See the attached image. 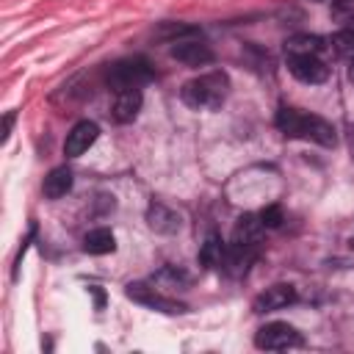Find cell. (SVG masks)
Wrapping results in <instances>:
<instances>
[{
	"instance_id": "obj_21",
	"label": "cell",
	"mask_w": 354,
	"mask_h": 354,
	"mask_svg": "<svg viewBox=\"0 0 354 354\" xmlns=\"http://www.w3.org/2000/svg\"><path fill=\"white\" fill-rule=\"evenodd\" d=\"M260 221H263L268 230L279 227V224H282V210H279V205H268V207H263V210H260Z\"/></svg>"
},
{
	"instance_id": "obj_9",
	"label": "cell",
	"mask_w": 354,
	"mask_h": 354,
	"mask_svg": "<svg viewBox=\"0 0 354 354\" xmlns=\"http://www.w3.org/2000/svg\"><path fill=\"white\" fill-rule=\"evenodd\" d=\"M296 299H299L296 288H293V285L279 282V285L266 288V290L252 301V310H254V313H274V310H282V307L293 304Z\"/></svg>"
},
{
	"instance_id": "obj_11",
	"label": "cell",
	"mask_w": 354,
	"mask_h": 354,
	"mask_svg": "<svg viewBox=\"0 0 354 354\" xmlns=\"http://www.w3.org/2000/svg\"><path fill=\"white\" fill-rule=\"evenodd\" d=\"M138 111H141V88H124V91H116V100H113L111 113H113V119H116L119 124L133 122V119L138 116Z\"/></svg>"
},
{
	"instance_id": "obj_18",
	"label": "cell",
	"mask_w": 354,
	"mask_h": 354,
	"mask_svg": "<svg viewBox=\"0 0 354 354\" xmlns=\"http://www.w3.org/2000/svg\"><path fill=\"white\" fill-rule=\"evenodd\" d=\"M329 47L346 58V61H354V28H340L332 39H329Z\"/></svg>"
},
{
	"instance_id": "obj_13",
	"label": "cell",
	"mask_w": 354,
	"mask_h": 354,
	"mask_svg": "<svg viewBox=\"0 0 354 354\" xmlns=\"http://www.w3.org/2000/svg\"><path fill=\"white\" fill-rule=\"evenodd\" d=\"M324 50H326V41L321 36L296 33V36L285 39V55H321Z\"/></svg>"
},
{
	"instance_id": "obj_17",
	"label": "cell",
	"mask_w": 354,
	"mask_h": 354,
	"mask_svg": "<svg viewBox=\"0 0 354 354\" xmlns=\"http://www.w3.org/2000/svg\"><path fill=\"white\" fill-rule=\"evenodd\" d=\"M224 249H227V243H221L218 235H207V241L202 243V252H199V263H202L205 268H216V266L221 268Z\"/></svg>"
},
{
	"instance_id": "obj_1",
	"label": "cell",
	"mask_w": 354,
	"mask_h": 354,
	"mask_svg": "<svg viewBox=\"0 0 354 354\" xmlns=\"http://www.w3.org/2000/svg\"><path fill=\"white\" fill-rule=\"evenodd\" d=\"M277 127L288 136V138H301V141H313L321 147H335V127L307 111L299 108H279L277 111Z\"/></svg>"
},
{
	"instance_id": "obj_3",
	"label": "cell",
	"mask_w": 354,
	"mask_h": 354,
	"mask_svg": "<svg viewBox=\"0 0 354 354\" xmlns=\"http://www.w3.org/2000/svg\"><path fill=\"white\" fill-rule=\"evenodd\" d=\"M152 80V66L144 58H127V61H116L108 69V86L111 91H124V88H141L144 83Z\"/></svg>"
},
{
	"instance_id": "obj_15",
	"label": "cell",
	"mask_w": 354,
	"mask_h": 354,
	"mask_svg": "<svg viewBox=\"0 0 354 354\" xmlns=\"http://www.w3.org/2000/svg\"><path fill=\"white\" fill-rule=\"evenodd\" d=\"M41 191H44L47 199H61V196H66V194L72 191V171H69L66 166L53 169V171L44 177Z\"/></svg>"
},
{
	"instance_id": "obj_14",
	"label": "cell",
	"mask_w": 354,
	"mask_h": 354,
	"mask_svg": "<svg viewBox=\"0 0 354 354\" xmlns=\"http://www.w3.org/2000/svg\"><path fill=\"white\" fill-rule=\"evenodd\" d=\"M147 221L155 232H177L180 230V216L174 210H169L166 205L160 202H152L149 210H147Z\"/></svg>"
},
{
	"instance_id": "obj_8",
	"label": "cell",
	"mask_w": 354,
	"mask_h": 354,
	"mask_svg": "<svg viewBox=\"0 0 354 354\" xmlns=\"http://www.w3.org/2000/svg\"><path fill=\"white\" fill-rule=\"evenodd\" d=\"M171 58H177L185 66H205L213 61V50L196 36V39H180L171 44Z\"/></svg>"
},
{
	"instance_id": "obj_20",
	"label": "cell",
	"mask_w": 354,
	"mask_h": 354,
	"mask_svg": "<svg viewBox=\"0 0 354 354\" xmlns=\"http://www.w3.org/2000/svg\"><path fill=\"white\" fill-rule=\"evenodd\" d=\"M329 14H332V19L340 22L343 28H354V0H332Z\"/></svg>"
},
{
	"instance_id": "obj_12",
	"label": "cell",
	"mask_w": 354,
	"mask_h": 354,
	"mask_svg": "<svg viewBox=\"0 0 354 354\" xmlns=\"http://www.w3.org/2000/svg\"><path fill=\"white\" fill-rule=\"evenodd\" d=\"M263 230H266V224L260 221V216H254V213H243V216L235 221V230H232V241H241V243H252V246H260V241H263Z\"/></svg>"
},
{
	"instance_id": "obj_2",
	"label": "cell",
	"mask_w": 354,
	"mask_h": 354,
	"mask_svg": "<svg viewBox=\"0 0 354 354\" xmlns=\"http://www.w3.org/2000/svg\"><path fill=\"white\" fill-rule=\"evenodd\" d=\"M227 94H230V77L221 69L196 75L188 83H183V88H180L183 102L194 111H216L224 105Z\"/></svg>"
},
{
	"instance_id": "obj_6",
	"label": "cell",
	"mask_w": 354,
	"mask_h": 354,
	"mask_svg": "<svg viewBox=\"0 0 354 354\" xmlns=\"http://www.w3.org/2000/svg\"><path fill=\"white\" fill-rule=\"evenodd\" d=\"M288 69L296 80H301L307 86L324 83L329 77V66L324 64L321 55H288Z\"/></svg>"
},
{
	"instance_id": "obj_7",
	"label": "cell",
	"mask_w": 354,
	"mask_h": 354,
	"mask_svg": "<svg viewBox=\"0 0 354 354\" xmlns=\"http://www.w3.org/2000/svg\"><path fill=\"white\" fill-rule=\"evenodd\" d=\"M257 252H260V246L241 243V241H230L227 249H224L221 268H224L230 277H243V274L252 268V263L257 260Z\"/></svg>"
},
{
	"instance_id": "obj_23",
	"label": "cell",
	"mask_w": 354,
	"mask_h": 354,
	"mask_svg": "<svg viewBox=\"0 0 354 354\" xmlns=\"http://www.w3.org/2000/svg\"><path fill=\"white\" fill-rule=\"evenodd\" d=\"M348 80L354 83V61H351V66H348Z\"/></svg>"
},
{
	"instance_id": "obj_4",
	"label": "cell",
	"mask_w": 354,
	"mask_h": 354,
	"mask_svg": "<svg viewBox=\"0 0 354 354\" xmlns=\"http://www.w3.org/2000/svg\"><path fill=\"white\" fill-rule=\"evenodd\" d=\"M254 346L266 351H285V348L301 346V335L285 321H271L254 332Z\"/></svg>"
},
{
	"instance_id": "obj_5",
	"label": "cell",
	"mask_w": 354,
	"mask_h": 354,
	"mask_svg": "<svg viewBox=\"0 0 354 354\" xmlns=\"http://www.w3.org/2000/svg\"><path fill=\"white\" fill-rule=\"evenodd\" d=\"M124 293H127V299H133V301H138V304H144V307H152V310H158V313H169V315L185 313V304H180V301H174V299L158 293V290H155L152 285H147V282H130Z\"/></svg>"
},
{
	"instance_id": "obj_16",
	"label": "cell",
	"mask_w": 354,
	"mask_h": 354,
	"mask_svg": "<svg viewBox=\"0 0 354 354\" xmlns=\"http://www.w3.org/2000/svg\"><path fill=\"white\" fill-rule=\"evenodd\" d=\"M83 249H86L88 254H108V252L116 249V238H113V232H111L108 227H97V230L86 232Z\"/></svg>"
},
{
	"instance_id": "obj_19",
	"label": "cell",
	"mask_w": 354,
	"mask_h": 354,
	"mask_svg": "<svg viewBox=\"0 0 354 354\" xmlns=\"http://www.w3.org/2000/svg\"><path fill=\"white\" fill-rule=\"evenodd\" d=\"M180 36L183 39H194V36H199V30L194 28V25H185V22H166V25H160V30H158V39H166V41H180Z\"/></svg>"
},
{
	"instance_id": "obj_10",
	"label": "cell",
	"mask_w": 354,
	"mask_h": 354,
	"mask_svg": "<svg viewBox=\"0 0 354 354\" xmlns=\"http://www.w3.org/2000/svg\"><path fill=\"white\" fill-rule=\"evenodd\" d=\"M97 136H100V127H97L94 122H88V119L77 122V124L66 133L64 155H66V158H77V155H83V152L97 141Z\"/></svg>"
},
{
	"instance_id": "obj_22",
	"label": "cell",
	"mask_w": 354,
	"mask_h": 354,
	"mask_svg": "<svg viewBox=\"0 0 354 354\" xmlns=\"http://www.w3.org/2000/svg\"><path fill=\"white\" fill-rule=\"evenodd\" d=\"M11 124H14V111H8V113H6V119H3V141L8 138V133H11Z\"/></svg>"
}]
</instances>
